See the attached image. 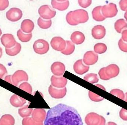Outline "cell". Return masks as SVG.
Masks as SVG:
<instances>
[{
  "label": "cell",
  "instance_id": "46",
  "mask_svg": "<svg viewBox=\"0 0 127 125\" xmlns=\"http://www.w3.org/2000/svg\"><path fill=\"white\" fill-rule=\"evenodd\" d=\"M2 55V49L0 47V58L1 57Z\"/></svg>",
  "mask_w": 127,
  "mask_h": 125
},
{
  "label": "cell",
  "instance_id": "43",
  "mask_svg": "<svg viewBox=\"0 0 127 125\" xmlns=\"http://www.w3.org/2000/svg\"><path fill=\"white\" fill-rule=\"evenodd\" d=\"M122 39L123 41L127 42V30L123 31L122 33Z\"/></svg>",
  "mask_w": 127,
  "mask_h": 125
},
{
  "label": "cell",
  "instance_id": "28",
  "mask_svg": "<svg viewBox=\"0 0 127 125\" xmlns=\"http://www.w3.org/2000/svg\"><path fill=\"white\" fill-rule=\"evenodd\" d=\"M66 47L65 49L61 53L66 55H70L74 52L75 48L74 44L70 41H66Z\"/></svg>",
  "mask_w": 127,
  "mask_h": 125
},
{
  "label": "cell",
  "instance_id": "34",
  "mask_svg": "<svg viewBox=\"0 0 127 125\" xmlns=\"http://www.w3.org/2000/svg\"><path fill=\"white\" fill-rule=\"evenodd\" d=\"M110 93L122 100H124L125 98V95L124 92L119 89H113L110 91Z\"/></svg>",
  "mask_w": 127,
  "mask_h": 125
},
{
  "label": "cell",
  "instance_id": "44",
  "mask_svg": "<svg viewBox=\"0 0 127 125\" xmlns=\"http://www.w3.org/2000/svg\"><path fill=\"white\" fill-rule=\"evenodd\" d=\"M11 77H12V75L7 76H6V77H5L4 80H5V81H6L9 82V83H10L12 84V78H11Z\"/></svg>",
  "mask_w": 127,
  "mask_h": 125
},
{
  "label": "cell",
  "instance_id": "30",
  "mask_svg": "<svg viewBox=\"0 0 127 125\" xmlns=\"http://www.w3.org/2000/svg\"><path fill=\"white\" fill-rule=\"evenodd\" d=\"M38 24L40 28L47 29L50 28L52 25V21L51 20H45L39 18L38 20Z\"/></svg>",
  "mask_w": 127,
  "mask_h": 125
},
{
  "label": "cell",
  "instance_id": "47",
  "mask_svg": "<svg viewBox=\"0 0 127 125\" xmlns=\"http://www.w3.org/2000/svg\"><path fill=\"white\" fill-rule=\"evenodd\" d=\"M124 17L126 19V20L127 21V10L126 11V12L125 13Z\"/></svg>",
  "mask_w": 127,
  "mask_h": 125
},
{
  "label": "cell",
  "instance_id": "29",
  "mask_svg": "<svg viewBox=\"0 0 127 125\" xmlns=\"http://www.w3.org/2000/svg\"><path fill=\"white\" fill-rule=\"evenodd\" d=\"M17 35L19 40L22 42H28L31 40L32 37V34L31 33L28 34H25L22 32L21 30L18 31Z\"/></svg>",
  "mask_w": 127,
  "mask_h": 125
},
{
  "label": "cell",
  "instance_id": "22",
  "mask_svg": "<svg viewBox=\"0 0 127 125\" xmlns=\"http://www.w3.org/2000/svg\"><path fill=\"white\" fill-rule=\"evenodd\" d=\"M34 28L33 22L30 19H25L22 22L21 25V30L27 33H31Z\"/></svg>",
  "mask_w": 127,
  "mask_h": 125
},
{
  "label": "cell",
  "instance_id": "4",
  "mask_svg": "<svg viewBox=\"0 0 127 125\" xmlns=\"http://www.w3.org/2000/svg\"><path fill=\"white\" fill-rule=\"evenodd\" d=\"M33 48L36 53L44 54L48 52L50 46L47 42L43 39L36 40L33 45Z\"/></svg>",
  "mask_w": 127,
  "mask_h": 125
},
{
  "label": "cell",
  "instance_id": "31",
  "mask_svg": "<svg viewBox=\"0 0 127 125\" xmlns=\"http://www.w3.org/2000/svg\"><path fill=\"white\" fill-rule=\"evenodd\" d=\"M94 49L96 53L101 54L106 52L107 50V47L104 43H97L94 46Z\"/></svg>",
  "mask_w": 127,
  "mask_h": 125
},
{
  "label": "cell",
  "instance_id": "42",
  "mask_svg": "<svg viewBox=\"0 0 127 125\" xmlns=\"http://www.w3.org/2000/svg\"><path fill=\"white\" fill-rule=\"evenodd\" d=\"M7 73V71L6 67L3 65L0 64V78H2Z\"/></svg>",
  "mask_w": 127,
  "mask_h": 125
},
{
  "label": "cell",
  "instance_id": "17",
  "mask_svg": "<svg viewBox=\"0 0 127 125\" xmlns=\"http://www.w3.org/2000/svg\"><path fill=\"white\" fill-rule=\"evenodd\" d=\"M105 28L101 25L95 26L92 31V34L93 38L95 39L100 40L103 39L106 35Z\"/></svg>",
  "mask_w": 127,
  "mask_h": 125
},
{
  "label": "cell",
  "instance_id": "20",
  "mask_svg": "<svg viewBox=\"0 0 127 125\" xmlns=\"http://www.w3.org/2000/svg\"><path fill=\"white\" fill-rule=\"evenodd\" d=\"M85 39L84 34L80 31H75L71 36V40L72 43L77 45L82 44Z\"/></svg>",
  "mask_w": 127,
  "mask_h": 125
},
{
  "label": "cell",
  "instance_id": "41",
  "mask_svg": "<svg viewBox=\"0 0 127 125\" xmlns=\"http://www.w3.org/2000/svg\"><path fill=\"white\" fill-rule=\"evenodd\" d=\"M119 6L121 9L123 11L127 10V0H121L119 1Z\"/></svg>",
  "mask_w": 127,
  "mask_h": 125
},
{
  "label": "cell",
  "instance_id": "26",
  "mask_svg": "<svg viewBox=\"0 0 127 125\" xmlns=\"http://www.w3.org/2000/svg\"><path fill=\"white\" fill-rule=\"evenodd\" d=\"M115 28L119 33H121L123 30L127 28V23L124 19H121L116 21L115 24Z\"/></svg>",
  "mask_w": 127,
  "mask_h": 125
},
{
  "label": "cell",
  "instance_id": "24",
  "mask_svg": "<svg viewBox=\"0 0 127 125\" xmlns=\"http://www.w3.org/2000/svg\"><path fill=\"white\" fill-rule=\"evenodd\" d=\"M15 123V119L9 114L3 115L0 119V125H14Z\"/></svg>",
  "mask_w": 127,
  "mask_h": 125
},
{
  "label": "cell",
  "instance_id": "16",
  "mask_svg": "<svg viewBox=\"0 0 127 125\" xmlns=\"http://www.w3.org/2000/svg\"><path fill=\"white\" fill-rule=\"evenodd\" d=\"M46 112L44 109H35L33 110L32 118L36 122L39 123H43L45 120Z\"/></svg>",
  "mask_w": 127,
  "mask_h": 125
},
{
  "label": "cell",
  "instance_id": "1",
  "mask_svg": "<svg viewBox=\"0 0 127 125\" xmlns=\"http://www.w3.org/2000/svg\"><path fill=\"white\" fill-rule=\"evenodd\" d=\"M77 111L72 107L60 104L48 111L44 125H83Z\"/></svg>",
  "mask_w": 127,
  "mask_h": 125
},
{
  "label": "cell",
  "instance_id": "32",
  "mask_svg": "<svg viewBox=\"0 0 127 125\" xmlns=\"http://www.w3.org/2000/svg\"><path fill=\"white\" fill-rule=\"evenodd\" d=\"M84 79L92 84L97 83L99 81L97 75L96 74L92 73H89L86 75L84 77Z\"/></svg>",
  "mask_w": 127,
  "mask_h": 125
},
{
  "label": "cell",
  "instance_id": "11",
  "mask_svg": "<svg viewBox=\"0 0 127 125\" xmlns=\"http://www.w3.org/2000/svg\"><path fill=\"white\" fill-rule=\"evenodd\" d=\"M104 69L105 75L109 80L118 76L120 72L119 67L115 64H110L104 67Z\"/></svg>",
  "mask_w": 127,
  "mask_h": 125
},
{
  "label": "cell",
  "instance_id": "7",
  "mask_svg": "<svg viewBox=\"0 0 127 125\" xmlns=\"http://www.w3.org/2000/svg\"><path fill=\"white\" fill-rule=\"evenodd\" d=\"M12 84L18 86L20 82L27 81L28 80V76L26 72L22 70L16 71L12 75Z\"/></svg>",
  "mask_w": 127,
  "mask_h": 125
},
{
  "label": "cell",
  "instance_id": "3",
  "mask_svg": "<svg viewBox=\"0 0 127 125\" xmlns=\"http://www.w3.org/2000/svg\"><path fill=\"white\" fill-rule=\"evenodd\" d=\"M85 122L87 125H106L105 118L95 113L87 114L85 117Z\"/></svg>",
  "mask_w": 127,
  "mask_h": 125
},
{
  "label": "cell",
  "instance_id": "25",
  "mask_svg": "<svg viewBox=\"0 0 127 125\" xmlns=\"http://www.w3.org/2000/svg\"><path fill=\"white\" fill-rule=\"evenodd\" d=\"M21 50V46L19 43H16L14 47L12 48H6V53L9 56H13L19 53Z\"/></svg>",
  "mask_w": 127,
  "mask_h": 125
},
{
  "label": "cell",
  "instance_id": "14",
  "mask_svg": "<svg viewBox=\"0 0 127 125\" xmlns=\"http://www.w3.org/2000/svg\"><path fill=\"white\" fill-rule=\"evenodd\" d=\"M51 85L57 88H63L65 87L67 84V80L62 76H52L51 78Z\"/></svg>",
  "mask_w": 127,
  "mask_h": 125
},
{
  "label": "cell",
  "instance_id": "15",
  "mask_svg": "<svg viewBox=\"0 0 127 125\" xmlns=\"http://www.w3.org/2000/svg\"><path fill=\"white\" fill-rule=\"evenodd\" d=\"M52 73L55 76H61L63 75L65 70V65L61 62H55L51 65V67Z\"/></svg>",
  "mask_w": 127,
  "mask_h": 125
},
{
  "label": "cell",
  "instance_id": "18",
  "mask_svg": "<svg viewBox=\"0 0 127 125\" xmlns=\"http://www.w3.org/2000/svg\"><path fill=\"white\" fill-rule=\"evenodd\" d=\"M73 68L76 73L78 75H83L89 71L90 67L84 65L82 60L80 59L74 63Z\"/></svg>",
  "mask_w": 127,
  "mask_h": 125
},
{
  "label": "cell",
  "instance_id": "23",
  "mask_svg": "<svg viewBox=\"0 0 127 125\" xmlns=\"http://www.w3.org/2000/svg\"><path fill=\"white\" fill-rule=\"evenodd\" d=\"M102 7L100 6L96 7L93 9L92 12L93 19L97 21H103L106 19V18L103 16L101 12Z\"/></svg>",
  "mask_w": 127,
  "mask_h": 125
},
{
  "label": "cell",
  "instance_id": "8",
  "mask_svg": "<svg viewBox=\"0 0 127 125\" xmlns=\"http://www.w3.org/2000/svg\"><path fill=\"white\" fill-rule=\"evenodd\" d=\"M22 11L19 8L13 7L10 9L6 13V17L9 21L16 22L20 20L22 16Z\"/></svg>",
  "mask_w": 127,
  "mask_h": 125
},
{
  "label": "cell",
  "instance_id": "36",
  "mask_svg": "<svg viewBox=\"0 0 127 125\" xmlns=\"http://www.w3.org/2000/svg\"><path fill=\"white\" fill-rule=\"evenodd\" d=\"M19 87L21 89L26 91L27 92L31 94L32 91L31 85L27 82H24L20 84Z\"/></svg>",
  "mask_w": 127,
  "mask_h": 125
},
{
  "label": "cell",
  "instance_id": "9",
  "mask_svg": "<svg viewBox=\"0 0 127 125\" xmlns=\"http://www.w3.org/2000/svg\"><path fill=\"white\" fill-rule=\"evenodd\" d=\"M66 88H57L51 85L48 88L49 94L52 98L55 99H62L66 95Z\"/></svg>",
  "mask_w": 127,
  "mask_h": 125
},
{
  "label": "cell",
  "instance_id": "12",
  "mask_svg": "<svg viewBox=\"0 0 127 125\" xmlns=\"http://www.w3.org/2000/svg\"><path fill=\"white\" fill-rule=\"evenodd\" d=\"M1 42L3 45L7 48L15 46L17 43L13 35L9 34H3L1 38Z\"/></svg>",
  "mask_w": 127,
  "mask_h": 125
},
{
  "label": "cell",
  "instance_id": "27",
  "mask_svg": "<svg viewBox=\"0 0 127 125\" xmlns=\"http://www.w3.org/2000/svg\"><path fill=\"white\" fill-rule=\"evenodd\" d=\"M28 107L29 105H26L19 109V114L21 117L26 118L30 116L32 114L33 109L32 108H29Z\"/></svg>",
  "mask_w": 127,
  "mask_h": 125
},
{
  "label": "cell",
  "instance_id": "39",
  "mask_svg": "<svg viewBox=\"0 0 127 125\" xmlns=\"http://www.w3.org/2000/svg\"><path fill=\"white\" fill-rule=\"evenodd\" d=\"M9 5V1L7 0H0V10L2 11L4 10L8 7Z\"/></svg>",
  "mask_w": 127,
  "mask_h": 125
},
{
  "label": "cell",
  "instance_id": "2",
  "mask_svg": "<svg viewBox=\"0 0 127 125\" xmlns=\"http://www.w3.org/2000/svg\"><path fill=\"white\" fill-rule=\"evenodd\" d=\"M88 13L83 9L76 10L69 12L66 15L67 23L71 25H77L87 22L89 20Z\"/></svg>",
  "mask_w": 127,
  "mask_h": 125
},
{
  "label": "cell",
  "instance_id": "10",
  "mask_svg": "<svg viewBox=\"0 0 127 125\" xmlns=\"http://www.w3.org/2000/svg\"><path fill=\"white\" fill-rule=\"evenodd\" d=\"M66 41L62 37H56L51 40V45L54 50L59 51H62L66 47Z\"/></svg>",
  "mask_w": 127,
  "mask_h": 125
},
{
  "label": "cell",
  "instance_id": "5",
  "mask_svg": "<svg viewBox=\"0 0 127 125\" xmlns=\"http://www.w3.org/2000/svg\"><path fill=\"white\" fill-rule=\"evenodd\" d=\"M38 13L40 16L44 19L49 20L55 17L56 11L49 5H44L39 7Z\"/></svg>",
  "mask_w": 127,
  "mask_h": 125
},
{
  "label": "cell",
  "instance_id": "35",
  "mask_svg": "<svg viewBox=\"0 0 127 125\" xmlns=\"http://www.w3.org/2000/svg\"><path fill=\"white\" fill-rule=\"evenodd\" d=\"M89 96L90 99L92 101H93L95 102H98L103 101L104 99V98L95 93L91 92L90 91H89Z\"/></svg>",
  "mask_w": 127,
  "mask_h": 125
},
{
  "label": "cell",
  "instance_id": "38",
  "mask_svg": "<svg viewBox=\"0 0 127 125\" xmlns=\"http://www.w3.org/2000/svg\"><path fill=\"white\" fill-rule=\"evenodd\" d=\"M118 45L121 50L127 53V43L125 42L122 39H121L119 41Z\"/></svg>",
  "mask_w": 127,
  "mask_h": 125
},
{
  "label": "cell",
  "instance_id": "13",
  "mask_svg": "<svg viewBox=\"0 0 127 125\" xmlns=\"http://www.w3.org/2000/svg\"><path fill=\"white\" fill-rule=\"evenodd\" d=\"M98 55L93 51H87L84 56L83 61L86 65H92L97 63L98 60Z\"/></svg>",
  "mask_w": 127,
  "mask_h": 125
},
{
  "label": "cell",
  "instance_id": "6",
  "mask_svg": "<svg viewBox=\"0 0 127 125\" xmlns=\"http://www.w3.org/2000/svg\"><path fill=\"white\" fill-rule=\"evenodd\" d=\"M101 12L105 18H110L115 17L118 12L117 6L116 4L112 3L104 5L102 7Z\"/></svg>",
  "mask_w": 127,
  "mask_h": 125
},
{
  "label": "cell",
  "instance_id": "45",
  "mask_svg": "<svg viewBox=\"0 0 127 125\" xmlns=\"http://www.w3.org/2000/svg\"><path fill=\"white\" fill-rule=\"evenodd\" d=\"M107 125H117L115 123L113 122H109L107 123Z\"/></svg>",
  "mask_w": 127,
  "mask_h": 125
},
{
  "label": "cell",
  "instance_id": "19",
  "mask_svg": "<svg viewBox=\"0 0 127 125\" xmlns=\"http://www.w3.org/2000/svg\"><path fill=\"white\" fill-rule=\"evenodd\" d=\"M52 6L54 9H57L61 11L66 10L69 6V1L68 0H56L51 1Z\"/></svg>",
  "mask_w": 127,
  "mask_h": 125
},
{
  "label": "cell",
  "instance_id": "33",
  "mask_svg": "<svg viewBox=\"0 0 127 125\" xmlns=\"http://www.w3.org/2000/svg\"><path fill=\"white\" fill-rule=\"evenodd\" d=\"M22 125H44L43 123H39L34 121L32 117H26L22 120Z\"/></svg>",
  "mask_w": 127,
  "mask_h": 125
},
{
  "label": "cell",
  "instance_id": "48",
  "mask_svg": "<svg viewBox=\"0 0 127 125\" xmlns=\"http://www.w3.org/2000/svg\"><path fill=\"white\" fill-rule=\"evenodd\" d=\"M125 101L127 102V92L125 93Z\"/></svg>",
  "mask_w": 127,
  "mask_h": 125
},
{
  "label": "cell",
  "instance_id": "37",
  "mask_svg": "<svg viewBox=\"0 0 127 125\" xmlns=\"http://www.w3.org/2000/svg\"><path fill=\"white\" fill-rule=\"evenodd\" d=\"M79 5L83 8H87L91 5L92 1L91 0H78Z\"/></svg>",
  "mask_w": 127,
  "mask_h": 125
},
{
  "label": "cell",
  "instance_id": "21",
  "mask_svg": "<svg viewBox=\"0 0 127 125\" xmlns=\"http://www.w3.org/2000/svg\"><path fill=\"white\" fill-rule=\"evenodd\" d=\"M10 101L12 106L16 108L22 107L27 102L26 99L15 94L11 96Z\"/></svg>",
  "mask_w": 127,
  "mask_h": 125
},
{
  "label": "cell",
  "instance_id": "40",
  "mask_svg": "<svg viewBox=\"0 0 127 125\" xmlns=\"http://www.w3.org/2000/svg\"><path fill=\"white\" fill-rule=\"evenodd\" d=\"M119 116L124 121H127V110L122 108L120 111Z\"/></svg>",
  "mask_w": 127,
  "mask_h": 125
},
{
  "label": "cell",
  "instance_id": "49",
  "mask_svg": "<svg viewBox=\"0 0 127 125\" xmlns=\"http://www.w3.org/2000/svg\"><path fill=\"white\" fill-rule=\"evenodd\" d=\"M1 34H2V32H1V30L0 29V36L1 35Z\"/></svg>",
  "mask_w": 127,
  "mask_h": 125
}]
</instances>
